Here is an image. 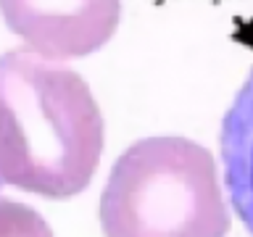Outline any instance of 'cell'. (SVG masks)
I'll list each match as a JSON object with an SVG mask.
<instances>
[{"label": "cell", "instance_id": "cell-1", "mask_svg": "<svg viewBox=\"0 0 253 237\" xmlns=\"http://www.w3.org/2000/svg\"><path fill=\"white\" fill-rule=\"evenodd\" d=\"M106 121L74 69L13 47L0 55V182L74 198L98 171Z\"/></svg>", "mask_w": 253, "mask_h": 237}, {"label": "cell", "instance_id": "cell-2", "mask_svg": "<svg viewBox=\"0 0 253 237\" xmlns=\"http://www.w3.org/2000/svg\"><path fill=\"white\" fill-rule=\"evenodd\" d=\"M106 237H227L229 211L211 150L145 137L116 158L100 193Z\"/></svg>", "mask_w": 253, "mask_h": 237}, {"label": "cell", "instance_id": "cell-3", "mask_svg": "<svg viewBox=\"0 0 253 237\" xmlns=\"http://www.w3.org/2000/svg\"><path fill=\"white\" fill-rule=\"evenodd\" d=\"M0 16L32 53L74 61L116 35L122 0H0Z\"/></svg>", "mask_w": 253, "mask_h": 237}, {"label": "cell", "instance_id": "cell-4", "mask_svg": "<svg viewBox=\"0 0 253 237\" xmlns=\"http://www.w3.org/2000/svg\"><path fill=\"white\" fill-rule=\"evenodd\" d=\"M219 156L232 211L253 237V69L221 118Z\"/></svg>", "mask_w": 253, "mask_h": 237}, {"label": "cell", "instance_id": "cell-5", "mask_svg": "<svg viewBox=\"0 0 253 237\" xmlns=\"http://www.w3.org/2000/svg\"><path fill=\"white\" fill-rule=\"evenodd\" d=\"M0 237H53V229L27 203L0 195Z\"/></svg>", "mask_w": 253, "mask_h": 237}, {"label": "cell", "instance_id": "cell-6", "mask_svg": "<svg viewBox=\"0 0 253 237\" xmlns=\"http://www.w3.org/2000/svg\"><path fill=\"white\" fill-rule=\"evenodd\" d=\"M0 187H3V182H0Z\"/></svg>", "mask_w": 253, "mask_h": 237}]
</instances>
